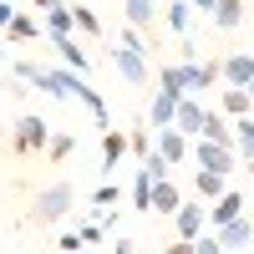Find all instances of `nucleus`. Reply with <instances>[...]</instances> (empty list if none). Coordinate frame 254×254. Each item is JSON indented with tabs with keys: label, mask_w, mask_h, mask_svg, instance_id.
Here are the masks:
<instances>
[{
	"label": "nucleus",
	"mask_w": 254,
	"mask_h": 254,
	"mask_svg": "<svg viewBox=\"0 0 254 254\" xmlns=\"http://www.w3.org/2000/svg\"><path fill=\"white\" fill-rule=\"evenodd\" d=\"M10 76H15V81H26V87H36V92H46V97H76L81 107L97 117V127H102V132L112 127L107 97H102V92H97L81 71H71V66H36V61H15V66H10Z\"/></svg>",
	"instance_id": "f257e3e1"
},
{
	"label": "nucleus",
	"mask_w": 254,
	"mask_h": 254,
	"mask_svg": "<svg viewBox=\"0 0 254 254\" xmlns=\"http://www.w3.org/2000/svg\"><path fill=\"white\" fill-rule=\"evenodd\" d=\"M142 51H147V46H142L137 26H127V31H122V41L112 46V66L122 71V81H132V87H142V81L153 76V71H147V56H142Z\"/></svg>",
	"instance_id": "f03ea898"
},
{
	"label": "nucleus",
	"mask_w": 254,
	"mask_h": 254,
	"mask_svg": "<svg viewBox=\"0 0 254 254\" xmlns=\"http://www.w3.org/2000/svg\"><path fill=\"white\" fill-rule=\"evenodd\" d=\"M71 203H76V188H71V183H51V188H41L36 203H31V224H36V229H51L56 219L71 214Z\"/></svg>",
	"instance_id": "7ed1b4c3"
},
{
	"label": "nucleus",
	"mask_w": 254,
	"mask_h": 254,
	"mask_svg": "<svg viewBox=\"0 0 254 254\" xmlns=\"http://www.w3.org/2000/svg\"><path fill=\"white\" fill-rule=\"evenodd\" d=\"M46 142H51V122L46 117H36V112L15 117V127H10V153L31 158V153H46Z\"/></svg>",
	"instance_id": "20e7f679"
},
{
	"label": "nucleus",
	"mask_w": 254,
	"mask_h": 254,
	"mask_svg": "<svg viewBox=\"0 0 254 254\" xmlns=\"http://www.w3.org/2000/svg\"><path fill=\"white\" fill-rule=\"evenodd\" d=\"M193 163L203 168V173H219V178H229V173H234V163H239V153H234V147L208 142V137H193Z\"/></svg>",
	"instance_id": "39448f33"
},
{
	"label": "nucleus",
	"mask_w": 254,
	"mask_h": 254,
	"mask_svg": "<svg viewBox=\"0 0 254 254\" xmlns=\"http://www.w3.org/2000/svg\"><path fill=\"white\" fill-rule=\"evenodd\" d=\"M173 234H178V239H188V244L208 234V203H203V198L178 203V214H173Z\"/></svg>",
	"instance_id": "423d86ee"
},
{
	"label": "nucleus",
	"mask_w": 254,
	"mask_h": 254,
	"mask_svg": "<svg viewBox=\"0 0 254 254\" xmlns=\"http://www.w3.org/2000/svg\"><path fill=\"white\" fill-rule=\"evenodd\" d=\"M153 147L168 158V168H178L183 158H193V137H183L178 127H153Z\"/></svg>",
	"instance_id": "0eeeda50"
},
{
	"label": "nucleus",
	"mask_w": 254,
	"mask_h": 254,
	"mask_svg": "<svg viewBox=\"0 0 254 254\" xmlns=\"http://www.w3.org/2000/svg\"><path fill=\"white\" fill-rule=\"evenodd\" d=\"M214 239L224 244V254H239V249H249V244H254V214H244V219H234V224L214 229Z\"/></svg>",
	"instance_id": "6e6552de"
},
{
	"label": "nucleus",
	"mask_w": 254,
	"mask_h": 254,
	"mask_svg": "<svg viewBox=\"0 0 254 254\" xmlns=\"http://www.w3.org/2000/svg\"><path fill=\"white\" fill-rule=\"evenodd\" d=\"M244 208H249V198L239 193V188H229V193H224V198H214V208H208V229H224V224L244 219Z\"/></svg>",
	"instance_id": "1a4fd4ad"
},
{
	"label": "nucleus",
	"mask_w": 254,
	"mask_h": 254,
	"mask_svg": "<svg viewBox=\"0 0 254 254\" xmlns=\"http://www.w3.org/2000/svg\"><path fill=\"white\" fill-rule=\"evenodd\" d=\"M183 76H188V97H198V92H214V81H224L219 76V61H183Z\"/></svg>",
	"instance_id": "9d476101"
},
{
	"label": "nucleus",
	"mask_w": 254,
	"mask_h": 254,
	"mask_svg": "<svg viewBox=\"0 0 254 254\" xmlns=\"http://www.w3.org/2000/svg\"><path fill=\"white\" fill-rule=\"evenodd\" d=\"M203 117H208L203 102H198V97H183V102H178V112H173V127H178L183 137H198V132H203Z\"/></svg>",
	"instance_id": "9b49d317"
},
{
	"label": "nucleus",
	"mask_w": 254,
	"mask_h": 254,
	"mask_svg": "<svg viewBox=\"0 0 254 254\" xmlns=\"http://www.w3.org/2000/svg\"><path fill=\"white\" fill-rule=\"evenodd\" d=\"M219 76L229 81V87H249V81H254V51H234V56H224V61H219Z\"/></svg>",
	"instance_id": "f8f14e48"
},
{
	"label": "nucleus",
	"mask_w": 254,
	"mask_h": 254,
	"mask_svg": "<svg viewBox=\"0 0 254 254\" xmlns=\"http://www.w3.org/2000/svg\"><path fill=\"white\" fill-rule=\"evenodd\" d=\"M51 51L61 56V66H71V71H81V76L92 71V56L76 46V36H51Z\"/></svg>",
	"instance_id": "ddd939ff"
},
{
	"label": "nucleus",
	"mask_w": 254,
	"mask_h": 254,
	"mask_svg": "<svg viewBox=\"0 0 254 254\" xmlns=\"http://www.w3.org/2000/svg\"><path fill=\"white\" fill-rule=\"evenodd\" d=\"M244 15H249V0H214V10H208V20H214L219 31L244 26Z\"/></svg>",
	"instance_id": "4468645a"
},
{
	"label": "nucleus",
	"mask_w": 254,
	"mask_h": 254,
	"mask_svg": "<svg viewBox=\"0 0 254 254\" xmlns=\"http://www.w3.org/2000/svg\"><path fill=\"white\" fill-rule=\"evenodd\" d=\"M198 137L219 142V147H234V122H229L219 107H208V117H203V132H198Z\"/></svg>",
	"instance_id": "2eb2a0df"
},
{
	"label": "nucleus",
	"mask_w": 254,
	"mask_h": 254,
	"mask_svg": "<svg viewBox=\"0 0 254 254\" xmlns=\"http://www.w3.org/2000/svg\"><path fill=\"white\" fill-rule=\"evenodd\" d=\"M122 158H127V132L107 127V132H102V173H117Z\"/></svg>",
	"instance_id": "dca6fc26"
},
{
	"label": "nucleus",
	"mask_w": 254,
	"mask_h": 254,
	"mask_svg": "<svg viewBox=\"0 0 254 254\" xmlns=\"http://www.w3.org/2000/svg\"><path fill=\"white\" fill-rule=\"evenodd\" d=\"M153 183H158V178L137 163V168H132V208H137V214H153Z\"/></svg>",
	"instance_id": "f3484780"
},
{
	"label": "nucleus",
	"mask_w": 254,
	"mask_h": 254,
	"mask_svg": "<svg viewBox=\"0 0 254 254\" xmlns=\"http://www.w3.org/2000/svg\"><path fill=\"white\" fill-rule=\"evenodd\" d=\"M178 92H153V107H147V122L153 127H173V112H178Z\"/></svg>",
	"instance_id": "a211bd4d"
},
{
	"label": "nucleus",
	"mask_w": 254,
	"mask_h": 254,
	"mask_svg": "<svg viewBox=\"0 0 254 254\" xmlns=\"http://www.w3.org/2000/svg\"><path fill=\"white\" fill-rule=\"evenodd\" d=\"M178 203H183L178 183H173V178H158V183H153V214H178Z\"/></svg>",
	"instance_id": "6ab92c4d"
},
{
	"label": "nucleus",
	"mask_w": 254,
	"mask_h": 254,
	"mask_svg": "<svg viewBox=\"0 0 254 254\" xmlns=\"http://www.w3.org/2000/svg\"><path fill=\"white\" fill-rule=\"evenodd\" d=\"M219 112H224L229 122H234V117H249V112H254V107H249V92H244V87H224V92H219Z\"/></svg>",
	"instance_id": "aec40b11"
},
{
	"label": "nucleus",
	"mask_w": 254,
	"mask_h": 254,
	"mask_svg": "<svg viewBox=\"0 0 254 254\" xmlns=\"http://www.w3.org/2000/svg\"><path fill=\"white\" fill-rule=\"evenodd\" d=\"M193 193H198L203 203H214V198H224V193H229V178H219V173H203V168H198V173H193Z\"/></svg>",
	"instance_id": "412c9836"
},
{
	"label": "nucleus",
	"mask_w": 254,
	"mask_h": 254,
	"mask_svg": "<svg viewBox=\"0 0 254 254\" xmlns=\"http://www.w3.org/2000/svg\"><path fill=\"white\" fill-rule=\"evenodd\" d=\"M163 15H168V31L188 41V20H193V5H188V0H168V5H163Z\"/></svg>",
	"instance_id": "4be33fe9"
},
{
	"label": "nucleus",
	"mask_w": 254,
	"mask_h": 254,
	"mask_svg": "<svg viewBox=\"0 0 254 254\" xmlns=\"http://www.w3.org/2000/svg\"><path fill=\"white\" fill-rule=\"evenodd\" d=\"M234 153L239 158H254V112L249 117H234Z\"/></svg>",
	"instance_id": "5701e85b"
},
{
	"label": "nucleus",
	"mask_w": 254,
	"mask_h": 254,
	"mask_svg": "<svg viewBox=\"0 0 254 254\" xmlns=\"http://www.w3.org/2000/svg\"><path fill=\"white\" fill-rule=\"evenodd\" d=\"M158 92H178V97H188V76H183V61H173V66H163V71H158Z\"/></svg>",
	"instance_id": "b1692460"
},
{
	"label": "nucleus",
	"mask_w": 254,
	"mask_h": 254,
	"mask_svg": "<svg viewBox=\"0 0 254 254\" xmlns=\"http://www.w3.org/2000/svg\"><path fill=\"white\" fill-rule=\"evenodd\" d=\"M76 26H71V5L66 0H61L56 10H46V36H71Z\"/></svg>",
	"instance_id": "393cba45"
},
{
	"label": "nucleus",
	"mask_w": 254,
	"mask_h": 254,
	"mask_svg": "<svg viewBox=\"0 0 254 254\" xmlns=\"http://www.w3.org/2000/svg\"><path fill=\"white\" fill-rule=\"evenodd\" d=\"M5 36H10V41H36V36H41V26H36L26 10H15V15H10V26H5Z\"/></svg>",
	"instance_id": "a878e982"
},
{
	"label": "nucleus",
	"mask_w": 254,
	"mask_h": 254,
	"mask_svg": "<svg viewBox=\"0 0 254 254\" xmlns=\"http://www.w3.org/2000/svg\"><path fill=\"white\" fill-rule=\"evenodd\" d=\"M71 26H76L81 36H102V20L92 15V5H71Z\"/></svg>",
	"instance_id": "bb28decb"
},
{
	"label": "nucleus",
	"mask_w": 254,
	"mask_h": 254,
	"mask_svg": "<svg viewBox=\"0 0 254 254\" xmlns=\"http://www.w3.org/2000/svg\"><path fill=\"white\" fill-rule=\"evenodd\" d=\"M71 153H76V137H71V132H51L46 158H51V163H61V158H71Z\"/></svg>",
	"instance_id": "cd10ccee"
},
{
	"label": "nucleus",
	"mask_w": 254,
	"mask_h": 254,
	"mask_svg": "<svg viewBox=\"0 0 254 254\" xmlns=\"http://www.w3.org/2000/svg\"><path fill=\"white\" fill-rule=\"evenodd\" d=\"M158 15V0H127V26H147Z\"/></svg>",
	"instance_id": "c85d7f7f"
},
{
	"label": "nucleus",
	"mask_w": 254,
	"mask_h": 254,
	"mask_svg": "<svg viewBox=\"0 0 254 254\" xmlns=\"http://www.w3.org/2000/svg\"><path fill=\"white\" fill-rule=\"evenodd\" d=\"M117 198H122L117 183H97V188H92V208H117Z\"/></svg>",
	"instance_id": "c756f323"
},
{
	"label": "nucleus",
	"mask_w": 254,
	"mask_h": 254,
	"mask_svg": "<svg viewBox=\"0 0 254 254\" xmlns=\"http://www.w3.org/2000/svg\"><path fill=\"white\" fill-rule=\"evenodd\" d=\"M127 153H132V163H142L147 153H153V132H132L127 137Z\"/></svg>",
	"instance_id": "7c9ffc66"
},
{
	"label": "nucleus",
	"mask_w": 254,
	"mask_h": 254,
	"mask_svg": "<svg viewBox=\"0 0 254 254\" xmlns=\"http://www.w3.org/2000/svg\"><path fill=\"white\" fill-rule=\"evenodd\" d=\"M142 168H147V173H153V178H173V168H168V158L158 153V147H153V153L142 158Z\"/></svg>",
	"instance_id": "2f4dec72"
},
{
	"label": "nucleus",
	"mask_w": 254,
	"mask_h": 254,
	"mask_svg": "<svg viewBox=\"0 0 254 254\" xmlns=\"http://www.w3.org/2000/svg\"><path fill=\"white\" fill-rule=\"evenodd\" d=\"M76 234H81V244L92 249V244H102V234H107V224H102V219H87V224L76 229Z\"/></svg>",
	"instance_id": "473e14b6"
},
{
	"label": "nucleus",
	"mask_w": 254,
	"mask_h": 254,
	"mask_svg": "<svg viewBox=\"0 0 254 254\" xmlns=\"http://www.w3.org/2000/svg\"><path fill=\"white\" fill-rule=\"evenodd\" d=\"M193 254H224V244L214 239V229H208L203 239H193Z\"/></svg>",
	"instance_id": "72a5a7b5"
},
{
	"label": "nucleus",
	"mask_w": 254,
	"mask_h": 254,
	"mask_svg": "<svg viewBox=\"0 0 254 254\" xmlns=\"http://www.w3.org/2000/svg\"><path fill=\"white\" fill-rule=\"evenodd\" d=\"M56 244H61V249H66V254H76V249H87V244H81V234H61Z\"/></svg>",
	"instance_id": "f704fd0d"
},
{
	"label": "nucleus",
	"mask_w": 254,
	"mask_h": 254,
	"mask_svg": "<svg viewBox=\"0 0 254 254\" xmlns=\"http://www.w3.org/2000/svg\"><path fill=\"white\" fill-rule=\"evenodd\" d=\"M168 254H193V244H188V239H173V244H168Z\"/></svg>",
	"instance_id": "c9c22d12"
},
{
	"label": "nucleus",
	"mask_w": 254,
	"mask_h": 254,
	"mask_svg": "<svg viewBox=\"0 0 254 254\" xmlns=\"http://www.w3.org/2000/svg\"><path fill=\"white\" fill-rule=\"evenodd\" d=\"M112 254H132V239H127V234H117V244H112Z\"/></svg>",
	"instance_id": "e433bc0d"
},
{
	"label": "nucleus",
	"mask_w": 254,
	"mask_h": 254,
	"mask_svg": "<svg viewBox=\"0 0 254 254\" xmlns=\"http://www.w3.org/2000/svg\"><path fill=\"white\" fill-rule=\"evenodd\" d=\"M10 15H15V10H10V0H0V31L10 26Z\"/></svg>",
	"instance_id": "4c0bfd02"
},
{
	"label": "nucleus",
	"mask_w": 254,
	"mask_h": 254,
	"mask_svg": "<svg viewBox=\"0 0 254 254\" xmlns=\"http://www.w3.org/2000/svg\"><path fill=\"white\" fill-rule=\"evenodd\" d=\"M188 5H193V10H203V15H208V10H214V0H188Z\"/></svg>",
	"instance_id": "58836bf2"
},
{
	"label": "nucleus",
	"mask_w": 254,
	"mask_h": 254,
	"mask_svg": "<svg viewBox=\"0 0 254 254\" xmlns=\"http://www.w3.org/2000/svg\"><path fill=\"white\" fill-rule=\"evenodd\" d=\"M31 5H36V10H56L61 0H31Z\"/></svg>",
	"instance_id": "ea45409f"
},
{
	"label": "nucleus",
	"mask_w": 254,
	"mask_h": 254,
	"mask_svg": "<svg viewBox=\"0 0 254 254\" xmlns=\"http://www.w3.org/2000/svg\"><path fill=\"white\" fill-rule=\"evenodd\" d=\"M244 92H249V107H254V81H249V87H244Z\"/></svg>",
	"instance_id": "a19ab883"
},
{
	"label": "nucleus",
	"mask_w": 254,
	"mask_h": 254,
	"mask_svg": "<svg viewBox=\"0 0 254 254\" xmlns=\"http://www.w3.org/2000/svg\"><path fill=\"white\" fill-rule=\"evenodd\" d=\"M244 163H249V173H254V158H244Z\"/></svg>",
	"instance_id": "79ce46f5"
},
{
	"label": "nucleus",
	"mask_w": 254,
	"mask_h": 254,
	"mask_svg": "<svg viewBox=\"0 0 254 254\" xmlns=\"http://www.w3.org/2000/svg\"><path fill=\"white\" fill-rule=\"evenodd\" d=\"M0 61H5V51H0Z\"/></svg>",
	"instance_id": "37998d69"
},
{
	"label": "nucleus",
	"mask_w": 254,
	"mask_h": 254,
	"mask_svg": "<svg viewBox=\"0 0 254 254\" xmlns=\"http://www.w3.org/2000/svg\"><path fill=\"white\" fill-rule=\"evenodd\" d=\"M249 51H254V46H249Z\"/></svg>",
	"instance_id": "c03bdc74"
},
{
	"label": "nucleus",
	"mask_w": 254,
	"mask_h": 254,
	"mask_svg": "<svg viewBox=\"0 0 254 254\" xmlns=\"http://www.w3.org/2000/svg\"><path fill=\"white\" fill-rule=\"evenodd\" d=\"M249 249H254V244H249Z\"/></svg>",
	"instance_id": "a18cd8bd"
}]
</instances>
